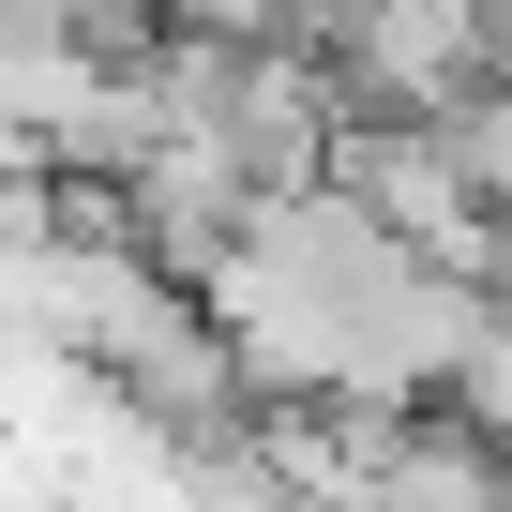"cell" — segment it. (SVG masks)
Segmentation results:
<instances>
[{
    "mask_svg": "<svg viewBox=\"0 0 512 512\" xmlns=\"http://www.w3.org/2000/svg\"><path fill=\"white\" fill-rule=\"evenodd\" d=\"M437 136H452V166H467V196H482V211H497V241H512V91H482V106H452Z\"/></svg>",
    "mask_w": 512,
    "mask_h": 512,
    "instance_id": "cell-3",
    "label": "cell"
},
{
    "mask_svg": "<svg viewBox=\"0 0 512 512\" xmlns=\"http://www.w3.org/2000/svg\"><path fill=\"white\" fill-rule=\"evenodd\" d=\"M332 196L347 211H377L392 241H422V256H452V272H497V211L467 196V166H452V136L437 121H347L332 136Z\"/></svg>",
    "mask_w": 512,
    "mask_h": 512,
    "instance_id": "cell-2",
    "label": "cell"
},
{
    "mask_svg": "<svg viewBox=\"0 0 512 512\" xmlns=\"http://www.w3.org/2000/svg\"><path fill=\"white\" fill-rule=\"evenodd\" d=\"M196 302H211V332L241 347V377L287 392V407H407V392L467 377L482 332H497L482 272L392 241V226L347 211L332 181L256 196V226L196 272Z\"/></svg>",
    "mask_w": 512,
    "mask_h": 512,
    "instance_id": "cell-1",
    "label": "cell"
}]
</instances>
